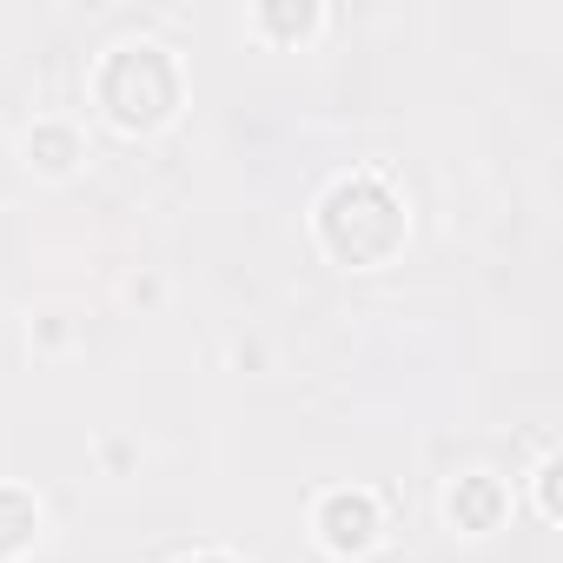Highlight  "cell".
<instances>
[{
    "label": "cell",
    "instance_id": "52a82bcc",
    "mask_svg": "<svg viewBox=\"0 0 563 563\" xmlns=\"http://www.w3.org/2000/svg\"><path fill=\"white\" fill-rule=\"evenodd\" d=\"M258 21H265V27H292V34H306V27H312L319 14H312V8H299V14H292V8H265Z\"/></svg>",
    "mask_w": 563,
    "mask_h": 563
},
{
    "label": "cell",
    "instance_id": "6da1fadb",
    "mask_svg": "<svg viewBox=\"0 0 563 563\" xmlns=\"http://www.w3.org/2000/svg\"><path fill=\"white\" fill-rule=\"evenodd\" d=\"M319 239H325V252H339L352 265H378V258H391L405 245V206H398L391 186H378L365 173L339 179L319 199Z\"/></svg>",
    "mask_w": 563,
    "mask_h": 563
},
{
    "label": "cell",
    "instance_id": "3957f363",
    "mask_svg": "<svg viewBox=\"0 0 563 563\" xmlns=\"http://www.w3.org/2000/svg\"><path fill=\"white\" fill-rule=\"evenodd\" d=\"M319 537H325V550H339V556L372 550V537H378V504H372L365 490H332V497L319 504Z\"/></svg>",
    "mask_w": 563,
    "mask_h": 563
},
{
    "label": "cell",
    "instance_id": "7a4b0ae2",
    "mask_svg": "<svg viewBox=\"0 0 563 563\" xmlns=\"http://www.w3.org/2000/svg\"><path fill=\"white\" fill-rule=\"evenodd\" d=\"M179 100V67L166 47L153 41H133V47H113V60L100 67V107L120 120V126H159Z\"/></svg>",
    "mask_w": 563,
    "mask_h": 563
},
{
    "label": "cell",
    "instance_id": "277c9868",
    "mask_svg": "<svg viewBox=\"0 0 563 563\" xmlns=\"http://www.w3.org/2000/svg\"><path fill=\"white\" fill-rule=\"evenodd\" d=\"M444 510H451V523L457 530H490L497 517H504V484L497 477H457L451 484V497H444Z\"/></svg>",
    "mask_w": 563,
    "mask_h": 563
},
{
    "label": "cell",
    "instance_id": "ba28073f",
    "mask_svg": "<svg viewBox=\"0 0 563 563\" xmlns=\"http://www.w3.org/2000/svg\"><path fill=\"white\" fill-rule=\"evenodd\" d=\"M192 563H232V556H192Z\"/></svg>",
    "mask_w": 563,
    "mask_h": 563
},
{
    "label": "cell",
    "instance_id": "5b68a950",
    "mask_svg": "<svg viewBox=\"0 0 563 563\" xmlns=\"http://www.w3.org/2000/svg\"><path fill=\"white\" fill-rule=\"evenodd\" d=\"M34 530H41V504H34L27 490H0V556L27 550Z\"/></svg>",
    "mask_w": 563,
    "mask_h": 563
},
{
    "label": "cell",
    "instance_id": "8992f818",
    "mask_svg": "<svg viewBox=\"0 0 563 563\" xmlns=\"http://www.w3.org/2000/svg\"><path fill=\"white\" fill-rule=\"evenodd\" d=\"M74 153H80V140H74L67 126H34V133H27V159H41L47 173H67Z\"/></svg>",
    "mask_w": 563,
    "mask_h": 563
}]
</instances>
